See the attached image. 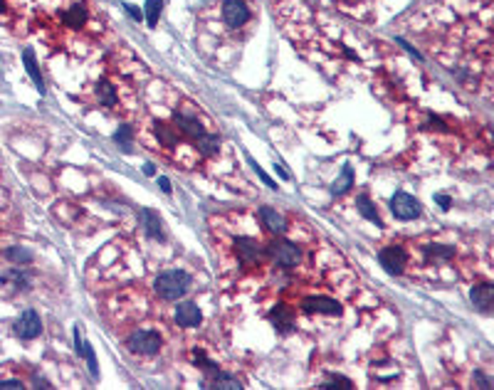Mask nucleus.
<instances>
[{"label": "nucleus", "mask_w": 494, "mask_h": 390, "mask_svg": "<svg viewBox=\"0 0 494 390\" xmlns=\"http://www.w3.org/2000/svg\"><path fill=\"white\" fill-rule=\"evenodd\" d=\"M143 138L156 151L173 156L176 163L188 156H191V163L198 158L213 161V158H220L223 151L220 134L211 131L206 117L188 102H178L171 109L168 119H158L156 114L148 117Z\"/></svg>", "instance_id": "f257e3e1"}, {"label": "nucleus", "mask_w": 494, "mask_h": 390, "mask_svg": "<svg viewBox=\"0 0 494 390\" xmlns=\"http://www.w3.org/2000/svg\"><path fill=\"white\" fill-rule=\"evenodd\" d=\"M35 8L33 28L47 42L69 45L74 40H94L102 35L104 20L89 0H30Z\"/></svg>", "instance_id": "f03ea898"}, {"label": "nucleus", "mask_w": 494, "mask_h": 390, "mask_svg": "<svg viewBox=\"0 0 494 390\" xmlns=\"http://www.w3.org/2000/svg\"><path fill=\"white\" fill-rule=\"evenodd\" d=\"M134 79H119L117 77H99L94 79L92 84H89L87 94L89 99H94V104L102 109H112V112H117V109H127L129 102L131 99H127V94H124V87H129Z\"/></svg>", "instance_id": "7ed1b4c3"}, {"label": "nucleus", "mask_w": 494, "mask_h": 390, "mask_svg": "<svg viewBox=\"0 0 494 390\" xmlns=\"http://www.w3.org/2000/svg\"><path fill=\"white\" fill-rule=\"evenodd\" d=\"M220 23L230 32H242L252 23V5H249V0H223Z\"/></svg>", "instance_id": "20e7f679"}, {"label": "nucleus", "mask_w": 494, "mask_h": 390, "mask_svg": "<svg viewBox=\"0 0 494 390\" xmlns=\"http://www.w3.org/2000/svg\"><path fill=\"white\" fill-rule=\"evenodd\" d=\"M188 287H191V277L186 272H181V269H168V272H161L156 277L158 297L168 299V302L183 297L188 292Z\"/></svg>", "instance_id": "39448f33"}, {"label": "nucleus", "mask_w": 494, "mask_h": 390, "mask_svg": "<svg viewBox=\"0 0 494 390\" xmlns=\"http://www.w3.org/2000/svg\"><path fill=\"white\" fill-rule=\"evenodd\" d=\"M267 254L272 257V262L277 264V267H284V269L297 267L299 257H302L299 247L294 242H289V240H274V242H269Z\"/></svg>", "instance_id": "423d86ee"}, {"label": "nucleus", "mask_w": 494, "mask_h": 390, "mask_svg": "<svg viewBox=\"0 0 494 390\" xmlns=\"http://www.w3.org/2000/svg\"><path fill=\"white\" fill-rule=\"evenodd\" d=\"M129 348L134 353H141V356H153V353L161 351V336L153 331H136L127 338Z\"/></svg>", "instance_id": "0eeeda50"}, {"label": "nucleus", "mask_w": 494, "mask_h": 390, "mask_svg": "<svg viewBox=\"0 0 494 390\" xmlns=\"http://www.w3.org/2000/svg\"><path fill=\"white\" fill-rule=\"evenodd\" d=\"M391 210H393V215L401 220H416L418 215H421V203H418L413 195L398 191L391 198Z\"/></svg>", "instance_id": "6e6552de"}, {"label": "nucleus", "mask_w": 494, "mask_h": 390, "mask_svg": "<svg viewBox=\"0 0 494 390\" xmlns=\"http://www.w3.org/2000/svg\"><path fill=\"white\" fill-rule=\"evenodd\" d=\"M378 262L383 264L388 274H403L408 264V254L403 252L401 247H386L381 254H378Z\"/></svg>", "instance_id": "1a4fd4ad"}, {"label": "nucleus", "mask_w": 494, "mask_h": 390, "mask_svg": "<svg viewBox=\"0 0 494 390\" xmlns=\"http://www.w3.org/2000/svg\"><path fill=\"white\" fill-rule=\"evenodd\" d=\"M302 307L307 314H327V317H339L341 314V304L331 297H307Z\"/></svg>", "instance_id": "9d476101"}, {"label": "nucleus", "mask_w": 494, "mask_h": 390, "mask_svg": "<svg viewBox=\"0 0 494 390\" xmlns=\"http://www.w3.org/2000/svg\"><path fill=\"white\" fill-rule=\"evenodd\" d=\"M40 331H42V321H40V314L33 312V309L23 312V317L15 321V333L23 338H35L40 336Z\"/></svg>", "instance_id": "9b49d317"}, {"label": "nucleus", "mask_w": 494, "mask_h": 390, "mask_svg": "<svg viewBox=\"0 0 494 390\" xmlns=\"http://www.w3.org/2000/svg\"><path fill=\"white\" fill-rule=\"evenodd\" d=\"M176 324L178 326H186V329H193V326H198L201 324V319H203V314H201V309H198V304H193V302H181L176 307Z\"/></svg>", "instance_id": "f8f14e48"}, {"label": "nucleus", "mask_w": 494, "mask_h": 390, "mask_svg": "<svg viewBox=\"0 0 494 390\" xmlns=\"http://www.w3.org/2000/svg\"><path fill=\"white\" fill-rule=\"evenodd\" d=\"M472 304H475V309L477 312H482V314H490L492 312V304H494V287L490 282H485V284H477L475 289H472Z\"/></svg>", "instance_id": "ddd939ff"}, {"label": "nucleus", "mask_w": 494, "mask_h": 390, "mask_svg": "<svg viewBox=\"0 0 494 390\" xmlns=\"http://www.w3.org/2000/svg\"><path fill=\"white\" fill-rule=\"evenodd\" d=\"M259 215H262L264 228H267L272 235H282V232H287V220H284L282 215H279L274 208H262V210H259Z\"/></svg>", "instance_id": "4468645a"}, {"label": "nucleus", "mask_w": 494, "mask_h": 390, "mask_svg": "<svg viewBox=\"0 0 494 390\" xmlns=\"http://www.w3.org/2000/svg\"><path fill=\"white\" fill-rule=\"evenodd\" d=\"M272 324L277 326V331H282V333H287V331H292V326H294V312L289 307H284V304H279L277 309L272 312Z\"/></svg>", "instance_id": "2eb2a0df"}, {"label": "nucleus", "mask_w": 494, "mask_h": 390, "mask_svg": "<svg viewBox=\"0 0 494 390\" xmlns=\"http://www.w3.org/2000/svg\"><path fill=\"white\" fill-rule=\"evenodd\" d=\"M356 208H358V213H361L363 218L368 220V223L383 225V223H381V215H378V210H376V205H373L371 200L366 198V195H361V198H356Z\"/></svg>", "instance_id": "dca6fc26"}, {"label": "nucleus", "mask_w": 494, "mask_h": 390, "mask_svg": "<svg viewBox=\"0 0 494 390\" xmlns=\"http://www.w3.org/2000/svg\"><path fill=\"white\" fill-rule=\"evenodd\" d=\"M351 183H353V171H351V166H343L341 178H339V181L334 183L331 193H334V195H343V193H348V188H351Z\"/></svg>", "instance_id": "f3484780"}, {"label": "nucleus", "mask_w": 494, "mask_h": 390, "mask_svg": "<svg viewBox=\"0 0 494 390\" xmlns=\"http://www.w3.org/2000/svg\"><path fill=\"white\" fill-rule=\"evenodd\" d=\"M237 252H240L242 259H249V262H254V259L259 257L257 244H254L252 240H247V237H240V240H237Z\"/></svg>", "instance_id": "a211bd4d"}, {"label": "nucleus", "mask_w": 494, "mask_h": 390, "mask_svg": "<svg viewBox=\"0 0 494 390\" xmlns=\"http://www.w3.org/2000/svg\"><path fill=\"white\" fill-rule=\"evenodd\" d=\"M143 225H146L148 237H161V220L151 210H143Z\"/></svg>", "instance_id": "6ab92c4d"}, {"label": "nucleus", "mask_w": 494, "mask_h": 390, "mask_svg": "<svg viewBox=\"0 0 494 390\" xmlns=\"http://www.w3.org/2000/svg\"><path fill=\"white\" fill-rule=\"evenodd\" d=\"M25 67L30 69V74H33V79H35V84H37V87H40V92H45V87H42V74H40L37 64H35V54H33V49H25Z\"/></svg>", "instance_id": "aec40b11"}, {"label": "nucleus", "mask_w": 494, "mask_h": 390, "mask_svg": "<svg viewBox=\"0 0 494 390\" xmlns=\"http://www.w3.org/2000/svg\"><path fill=\"white\" fill-rule=\"evenodd\" d=\"M5 257H8L10 262H15V264H28L30 259H33L25 247H8V249H5Z\"/></svg>", "instance_id": "412c9836"}, {"label": "nucleus", "mask_w": 494, "mask_h": 390, "mask_svg": "<svg viewBox=\"0 0 494 390\" xmlns=\"http://www.w3.org/2000/svg\"><path fill=\"white\" fill-rule=\"evenodd\" d=\"M161 8H163L161 0H148V3H146V20H148V25H151V28H156L158 15H161Z\"/></svg>", "instance_id": "4be33fe9"}, {"label": "nucleus", "mask_w": 494, "mask_h": 390, "mask_svg": "<svg viewBox=\"0 0 494 390\" xmlns=\"http://www.w3.org/2000/svg\"><path fill=\"white\" fill-rule=\"evenodd\" d=\"M428 254L440 257V259H450V257H455V247H450V244H430V247H428Z\"/></svg>", "instance_id": "5701e85b"}, {"label": "nucleus", "mask_w": 494, "mask_h": 390, "mask_svg": "<svg viewBox=\"0 0 494 390\" xmlns=\"http://www.w3.org/2000/svg\"><path fill=\"white\" fill-rule=\"evenodd\" d=\"M213 378H216V383H213V388H233V390L242 388V383L237 381V378L223 376V373H218V376H213Z\"/></svg>", "instance_id": "b1692460"}, {"label": "nucleus", "mask_w": 494, "mask_h": 390, "mask_svg": "<svg viewBox=\"0 0 494 390\" xmlns=\"http://www.w3.org/2000/svg\"><path fill=\"white\" fill-rule=\"evenodd\" d=\"M82 353H84V358H87V363H89V371H92L94 376H97L99 368H97V358H94L92 346H89V343H84V346H82Z\"/></svg>", "instance_id": "393cba45"}, {"label": "nucleus", "mask_w": 494, "mask_h": 390, "mask_svg": "<svg viewBox=\"0 0 494 390\" xmlns=\"http://www.w3.org/2000/svg\"><path fill=\"white\" fill-rule=\"evenodd\" d=\"M131 136H134V129H131V126H127V124H124V126L117 131V141H122L124 146H129V141H131Z\"/></svg>", "instance_id": "a878e982"}, {"label": "nucleus", "mask_w": 494, "mask_h": 390, "mask_svg": "<svg viewBox=\"0 0 494 390\" xmlns=\"http://www.w3.org/2000/svg\"><path fill=\"white\" fill-rule=\"evenodd\" d=\"M322 388H351V381H346V378H334L331 383H324Z\"/></svg>", "instance_id": "bb28decb"}, {"label": "nucleus", "mask_w": 494, "mask_h": 390, "mask_svg": "<svg viewBox=\"0 0 494 390\" xmlns=\"http://www.w3.org/2000/svg\"><path fill=\"white\" fill-rule=\"evenodd\" d=\"M437 203H440V208L442 210H447V208H450V198H447V195H437Z\"/></svg>", "instance_id": "cd10ccee"}, {"label": "nucleus", "mask_w": 494, "mask_h": 390, "mask_svg": "<svg viewBox=\"0 0 494 390\" xmlns=\"http://www.w3.org/2000/svg\"><path fill=\"white\" fill-rule=\"evenodd\" d=\"M0 388H23L20 381H0Z\"/></svg>", "instance_id": "c85d7f7f"}, {"label": "nucleus", "mask_w": 494, "mask_h": 390, "mask_svg": "<svg viewBox=\"0 0 494 390\" xmlns=\"http://www.w3.org/2000/svg\"><path fill=\"white\" fill-rule=\"evenodd\" d=\"M158 186H161V188H163V191H166V193H171V183H168L166 178H161V181H158Z\"/></svg>", "instance_id": "c756f323"}, {"label": "nucleus", "mask_w": 494, "mask_h": 390, "mask_svg": "<svg viewBox=\"0 0 494 390\" xmlns=\"http://www.w3.org/2000/svg\"><path fill=\"white\" fill-rule=\"evenodd\" d=\"M129 13H131V15H134V18H141V13H139V10H136V8H131V5H129Z\"/></svg>", "instance_id": "7c9ffc66"}]
</instances>
